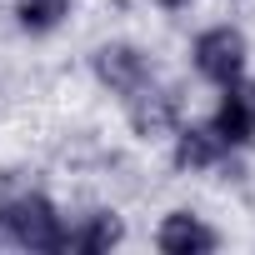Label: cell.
Segmentation results:
<instances>
[{"label": "cell", "mask_w": 255, "mask_h": 255, "mask_svg": "<svg viewBox=\"0 0 255 255\" xmlns=\"http://www.w3.org/2000/svg\"><path fill=\"white\" fill-rule=\"evenodd\" d=\"M90 80H95L105 95H115V100H130L140 85L155 80V60H150V50H145L140 40L115 35V40H100V45L90 50Z\"/></svg>", "instance_id": "cell-3"}, {"label": "cell", "mask_w": 255, "mask_h": 255, "mask_svg": "<svg viewBox=\"0 0 255 255\" xmlns=\"http://www.w3.org/2000/svg\"><path fill=\"white\" fill-rule=\"evenodd\" d=\"M185 60H190V75L210 90H225L235 85L245 70H250V35L235 25V20H210L190 35L185 45Z\"/></svg>", "instance_id": "cell-1"}, {"label": "cell", "mask_w": 255, "mask_h": 255, "mask_svg": "<svg viewBox=\"0 0 255 255\" xmlns=\"http://www.w3.org/2000/svg\"><path fill=\"white\" fill-rule=\"evenodd\" d=\"M80 0H10V15H15V30L30 35V40H45L55 35L60 25H70Z\"/></svg>", "instance_id": "cell-9"}, {"label": "cell", "mask_w": 255, "mask_h": 255, "mask_svg": "<svg viewBox=\"0 0 255 255\" xmlns=\"http://www.w3.org/2000/svg\"><path fill=\"white\" fill-rule=\"evenodd\" d=\"M150 245H155L160 255H215V250L225 245V235H220L200 210L175 205V210H165L160 225L150 230Z\"/></svg>", "instance_id": "cell-6"}, {"label": "cell", "mask_w": 255, "mask_h": 255, "mask_svg": "<svg viewBox=\"0 0 255 255\" xmlns=\"http://www.w3.org/2000/svg\"><path fill=\"white\" fill-rule=\"evenodd\" d=\"M65 210L45 190L5 195V245L25 255H65Z\"/></svg>", "instance_id": "cell-2"}, {"label": "cell", "mask_w": 255, "mask_h": 255, "mask_svg": "<svg viewBox=\"0 0 255 255\" xmlns=\"http://www.w3.org/2000/svg\"><path fill=\"white\" fill-rule=\"evenodd\" d=\"M0 245H5V195H0Z\"/></svg>", "instance_id": "cell-11"}, {"label": "cell", "mask_w": 255, "mask_h": 255, "mask_svg": "<svg viewBox=\"0 0 255 255\" xmlns=\"http://www.w3.org/2000/svg\"><path fill=\"white\" fill-rule=\"evenodd\" d=\"M150 5L160 10V15H185V10H195L200 0H150Z\"/></svg>", "instance_id": "cell-10"}, {"label": "cell", "mask_w": 255, "mask_h": 255, "mask_svg": "<svg viewBox=\"0 0 255 255\" xmlns=\"http://www.w3.org/2000/svg\"><path fill=\"white\" fill-rule=\"evenodd\" d=\"M205 125L215 130V140L230 150V155H245L255 145V75L245 70L235 85L215 90V105L205 115Z\"/></svg>", "instance_id": "cell-4"}, {"label": "cell", "mask_w": 255, "mask_h": 255, "mask_svg": "<svg viewBox=\"0 0 255 255\" xmlns=\"http://www.w3.org/2000/svg\"><path fill=\"white\" fill-rule=\"evenodd\" d=\"M125 215L115 205H90L65 220V255H110L125 245Z\"/></svg>", "instance_id": "cell-8"}, {"label": "cell", "mask_w": 255, "mask_h": 255, "mask_svg": "<svg viewBox=\"0 0 255 255\" xmlns=\"http://www.w3.org/2000/svg\"><path fill=\"white\" fill-rule=\"evenodd\" d=\"M165 155H170V170L175 175H210V170H220L230 160V150L215 140V130H210L205 120H190V115L170 130Z\"/></svg>", "instance_id": "cell-7"}, {"label": "cell", "mask_w": 255, "mask_h": 255, "mask_svg": "<svg viewBox=\"0 0 255 255\" xmlns=\"http://www.w3.org/2000/svg\"><path fill=\"white\" fill-rule=\"evenodd\" d=\"M125 105V125H130V135L135 140H170V130L185 120V100H180V90L175 85H165L160 75L150 80V85H140L130 100H120Z\"/></svg>", "instance_id": "cell-5"}]
</instances>
